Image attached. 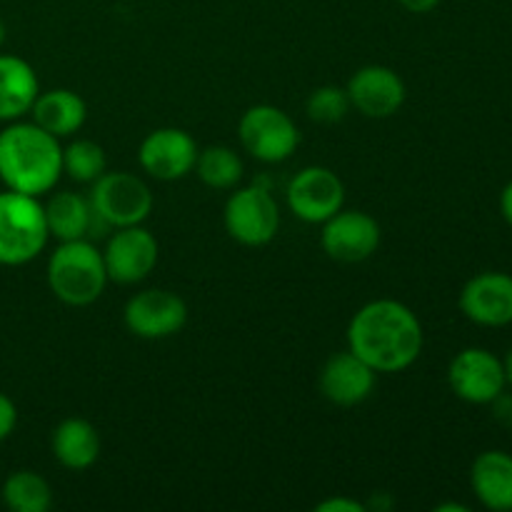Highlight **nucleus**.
I'll list each match as a JSON object with an SVG mask.
<instances>
[{"mask_svg":"<svg viewBox=\"0 0 512 512\" xmlns=\"http://www.w3.org/2000/svg\"><path fill=\"white\" fill-rule=\"evenodd\" d=\"M348 348L375 373H400L420 358L423 325L408 305L398 300H373L353 315Z\"/></svg>","mask_w":512,"mask_h":512,"instance_id":"nucleus-1","label":"nucleus"},{"mask_svg":"<svg viewBox=\"0 0 512 512\" xmlns=\"http://www.w3.org/2000/svg\"><path fill=\"white\" fill-rule=\"evenodd\" d=\"M63 173V148L58 138L35 123H10L0 130V180L5 188L25 195H43L55 188Z\"/></svg>","mask_w":512,"mask_h":512,"instance_id":"nucleus-2","label":"nucleus"},{"mask_svg":"<svg viewBox=\"0 0 512 512\" xmlns=\"http://www.w3.org/2000/svg\"><path fill=\"white\" fill-rule=\"evenodd\" d=\"M105 283L108 270L103 253L85 238L65 240L50 255L48 285L60 303L75 308L95 303L103 295Z\"/></svg>","mask_w":512,"mask_h":512,"instance_id":"nucleus-3","label":"nucleus"},{"mask_svg":"<svg viewBox=\"0 0 512 512\" xmlns=\"http://www.w3.org/2000/svg\"><path fill=\"white\" fill-rule=\"evenodd\" d=\"M45 208L35 195L0 193V265H25L48 243Z\"/></svg>","mask_w":512,"mask_h":512,"instance_id":"nucleus-4","label":"nucleus"},{"mask_svg":"<svg viewBox=\"0 0 512 512\" xmlns=\"http://www.w3.org/2000/svg\"><path fill=\"white\" fill-rule=\"evenodd\" d=\"M90 203L110 228H128L148 218L153 210V193L138 175L115 170L95 180Z\"/></svg>","mask_w":512,"mask_h":512,"instance_id":"nucleus-5","label":"nucleus"},{"mask_svg":"<svg viewBox=\"0 0 512 512\" xmlns=\"http://www.w3.org/2000/svg\"><path fill=\"white\" fill-rule=\"evenodd\" d=\"M238 135L243 148L263 163H283L300 143L293 118L275 105H253L245 110Z\"/></svg>","mask_w":512,"mask_h":512,"instance_id":"nucleus-6","label":"nucleus"},{"mask_svg":"<svg viewBox=\"0 0 512 512\" xmlns=\"http://www.w3.org/2000/svg\"><path fill=\"white\" fill-rule=\"evenodd\" d=\"M225 230L248 248H260L275 238L280 228V210L265 188H240L225 203Z\"/></svg>","mask_w":512,"mask_h":512,"instance_id":"nucleus-7","label":"nucleus"},{"mask_svg":"<svg viewBox=\"0 0 512 512\" xmlns=\"http://www.w3.org/2000/svg\"><path fill=\"white\" fill-rule=\"evenodd\" d=\"M125 328L145 340H163L180 333L188 320V305L170 290L150 288L133 295L123 310Z\"/></svg>","mask_w":512,"mask_h":512,"instance_id":"nucleus-8","label":"nucleus"},{"mask_svg":"<svg viewBox=\"0 0 512 512\" xmlns=\"http://www.w3.org/2000/svg\"><path fill=\"white\" fill-rule=\"evenodd\" d=\"M448 383L460 400L473 405H490L505 390L503 360L490 350L468 348L453 358L448 368Z\"/></svg>","mask_w":512,"mask_h":512,"instance_id":"nucleus-9","label":"nucleus"},{"mask_svg":"<svg viewBox=\"0 0 512 512\" xmlns=\"http://www.w3.org/2000/svg\"><path fill=\"white\" fill-rule=\"evenodd\" d=\"M108 280L120 285H133L148 278L158 263V240L143 225L115 228L113 238L103 250Z\"/></svg>","mask_w":512,"mask_h":512,"instance_id":"nucleus-10","label":"nucleus"},{"mask_svg":"<svg viewBox=\"0 0 512 512\" xmlns=\"http://www.w3.org/2000/svg\"><path fill=\"white\" fill-rule=\"evenodd\" d=\"M345 203L343 180L328 168L310 165L288 185V205L305 223H325Z\"/></svg>","mask_w":512,"mask_h":512,"instance_id":"nucleus-11","label":"nucleus"},{"mask_svg":"<svg viewBox=\"0 0 512 512\" xmlns=\"http://www.w3.org/2000/svg\"><path fill=\"white\" fill-rule=\"evenodd\" d=\"M323 250L338 263L368 260L380 245V225L363 210L340 208L323 223Z\"/></svg>","mask_w":512,"mask_h":512,"instance_id":"nucleus-12","label":"nucleus"},{"mask_svg":"<svg viewBox=\"0 0 512 512\" xmlns=\"http://www.w3.org/2000/svg\"><path fill=\"white\" fill-rule=\"evenodd\" d=\"M198 145L185 130L158 128L140 143L138 160L148 175L158 180H180L195 170Z\"/></svg>","mask_w":512,"mask_h":512,"instance_id":"nucleus-13","label":"nucleus"},{"mask_svg":"<svg viewBox=\"0 0 512 512\" xmlns=\"http://www.w3.org/2000/svg\"><path fill=\"white\" fill-rule=\"evenodd\" d=\"M460 310L473 323L485 328H503L512 323V275L480 273L465 283Z\"/></svg>","mask_w":512,"mask_h":512,"instance_id":"nucleus-14","label":"nucleus"},{"mask_svg":"<svg viewBox=\"0 0 512 512\" xmlns=\"http://www.w3.org/2000/svg\"><path fill=\"white\" fill-rule=\"evenodd\" d=\"M348 98L365 118H390L403 108L405 83L393 68L365 65L350 78Z\"/></svg>","mask_w":512,"mask_h":512,"instance_id":"nucleus-15","label":"nucleus"},{"mask_svg":"<svg viewBox=\"0 0 512 512\" xmlns=\"http://www.w3.org/2000/svg\"><path fill=\"white\" fill-rule=\"evenodd\" d=\"M373 388L375 370L350 348L345 353L330 355L328 363L320 370V393L340 408H353L368 400Z\"/></svg>","mask_w":512,"mask_h":512,"instance_id":"nucleus-16","label":"nucleus"},{"mask_svg":"<svg viewBox=\"0 0 512 512\" xmlns=\"http://www.w3.org/2000/svg\"><path fill=\"white\" fill-rule=\"evenodd\" d=\"M475 498L488 510H512V455L503 450H488L478 455L470 470Z\"/></svg>","mask_w":512,"mask_h":512,"instance_id":"nucleus-17","label":"nucleus"},{"mask_svg":"<svg viewBox=\"0 0 512 512\" xmlns=\"http://www.w3.org/2000/svg\"><path fill=\"white\" fill-rule=\"evenodd\" d=\"M38 75L18 55H0V123H13L30 113L38 98Z\"/></svg>","mask_w":512,"mask_h":512,"instance_id":"nucleus-18","label":"nucleus"},{"mask_svg":"<svg viewBox=\"0 0 512 512\" xmlns=\"http://www.w3.org/2000/svg\"><path fill=\"white\" fill-rule=\"evenodd\" d=\"M30 113H33V123L48 130L50 135H55V138H68L75 130L83 128L88 108H85V100L78 93L55 88L48 90V93H38Z\"/></svg>","mask_w":512,"mask_h":512,"instance_id":"nucleus-19","label":"nucleus"},{"mask_svg":"<svg viewBox=\"0 0 512 512\" xmlns=\"http://www.w3.org/2000/svg\"><path fill=\"white\" fill-rule=\"evenodd\" d=\"M53 455L63 468L85 470L98 460V430L83 418H68L53 430Z\"/></svg>","mask_w":512,"mask_h":512,"instance_id":"nucleus-20","label":"nucleus"},{"mask_svg":"<svg viewBox=\"0 0 512 512\" xmlns=\"http://www.w3.org/2000/svg\"><path fill=\"white\" fill-rule=\"evenodd\" d=\"M45 208V223H48V233L53 238H58L60 243L65 240H80L88 238L90 230H93L95 210L90 200H85L83 195L78 193H65L53 195L48 200Z\"/></svg>","mask_w":512,"mask_h":512,"instance_id":"nucleus-21","label":"nucleus"},{"mask_svg":"<svg viewBox=\"0 0 512 512\" xmlns=\"http://www.w3.org/2000/svg\"><path fill=\"white\" fill-rule=\"evenodd\" d=\"M3 503L13 512H45L53 503V490L43 475L18 470L3 483Z\"/></svg>","mask_w":512,"mask_h":512,"instance_id":"nucleus-22","label":"nucleus"},{"mask_svg":"<svg viewBox=\"0 0 512 512\" xmlns=\"http://www.w3.org/2000/svg\"><path fill=\"white\" fill-rule=\"evenodd\" d=\"M195 173L208 188L230 190L243 178V160L228 145H210L195 160Z\"/></svg>","mask_w":512,"mask_h":512,"instance_id":"nucleus-23","label":"nucleus"},{"mask_svg":"<svg viewBox=\"0 0 512 512\" xmlns=\"http://www.w3.org/2000/svg\"><path fill=\"white\" fill-rule=\"evenodd\" d=\"M105 160L103 148L93 140H75L68 148H63V173L78 183H95L100 175L105 173Z\"/></svg>","mask_w":512,"mask_h":512,"instance_id":"nucleus-24","label":"nucleus"},{"mask_svg":"<svg viewBox=\"0 0 512 512\" xmlns=\"http://www.w3.org/2000/svg\"><path fill=\"white\" fill-rule=\"evenodd\" d=\"M350 98L348 90H340L335 85H323V88L313 90L308 98V115L315 123L333 125L348 115Z\"/></svg>","mask_w":512,"mask_h":512,"instance_id":"nucleus-25","label":"nucleus"},{"mask_svg":"<svg viewBox=\"0 0 512 512\" xmlns=\"http://www.w3.org/2000/svg\"><path fill=\"white\" fill-rule=\"evenodd\" d=\"M15 425H18V410H15V403L8 395L0 393V443L10 438Z\"/></svg>","mask_w":512,"mask_h":512,"instance_id":"nucleus-26","label":"nucleus"},{"mask_svg":"<svg viewBox=\"0 0 512 512\" xmlns=\"http://www.w3.org/2000/svg\"><path fill=\"white\" fill-rule=\"evenodd\" d=\"M318 512H365V503H358L353 498H328L315 505Z\"/></svg>","mask_w":512,"mask_h":512,"instance_id":"nucleus-27","label":"nucleus"},{"mask_svg":"<svg viewBox=\"0 0 512 512\" xmlns=\"http://www.w3.org/2000/svg\"><path fill=\"white\" fill-rule=\"evenodd\" d=\"M493 410H495V418L500 420L503 425H512V395L503 393L493 400Z\"/></svg>","mask_w":512,"mask_h":512,"instance_id":"nucleus-28","label":"nucleus"},{"mask_svg":"<svg viewBox=\"0 0 512 512\" xmlns=\"http://www.w3.org/2000/svg\"><path fill=\"white\" fill-rule=\"evenodd\" d=\"M398 3L410 13H430L433 8H438L440 0H398Z\"/></svg>","mask_w":512,"mask_h":512,"instance_id":"nucleus-29","label":"nucleus"},{"mask_svg":"<svg viewBox=\"0 0 512 512\" xmlns=\"http://www.w3.org/2000/svg\"><path fill=\"white\" fill-rule=\"evenodd\" d=\"M500 213L503 218L512 225V180L503 188V195H500Z\"/></svg>","mask_w":512,"mask_h":512,"instance_id":"nucleus-30","label":"nucleus"},{"mask_svg":"<svg viewBox=\"0 0 512 512\" xmlns=\"http://www.w3.org/2000/svg\"><path fill=\"white\" fill-rule=\"evenodd\" d=\"M438 512H468V508L465 505H458V503H448V505H438L435 508Z\"/></svg>","mask_w":512,"mask_h":512,"instance_id":"nucleus-31","label":"nucleus"},{"mask_svg":"<svg viewBox=\"0 0 512 512\" xmlns=\"http://www.w3.org/2000/svg\"><path fill=\"white\" fill-rule=\"evenodd\" d=\"M503 368H505V380H508V385H512V350L508 353V358H505Z\"/></svg>","mask_w":512,"mask_h":512,"instance_id":"nucleus-32","label":"nucleus"},{"mask_svg":"<svg viewBox=\"0 0 512 512\" xmlns=\"http://www.w3.org/2000/svg\"><path fill=\"white\" fill-rule=\"evenodd\" d=\"M5 43V23H3V18H0V45Z\"/></svg>","mask_w":512,"mask_h":512,"instance_id":"nucleus-33","label":"nucleus"}]
</instances>
